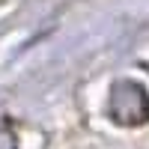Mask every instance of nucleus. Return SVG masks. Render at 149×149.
Wrapping results in <instances>:
<instances>
[{"mask_svg": "<svg viewBox=\"0 0 149 149\" xmlns=\"http://www.w3.org/2000/svg\"><path fill=\"white\" fill-rule=\"evenodd\" d=\"M110 116L119 125H143L149 119V95L134 81H119L110 90Z\"/></svg>", "mask_w": 149, "mask_h": 149, "instance_id": "nucleus-1", "label": "nucleus"}]
</instances>
